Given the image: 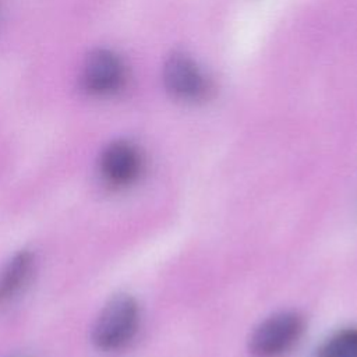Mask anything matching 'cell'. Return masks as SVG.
Segmentation results:
<instances>
[{
    "instance_id": "6",
    "label": "cell",
    "mask_w": 357,
    "mask_h": 357,
    "mask_svg": "<svg viewBox=\"0 0 357 357\" xmlns=\"http://www.w3.org/2000/svg\"><path fill=\"white\" fill-rule=\"evenodd\" d=\"M35 266L31 251L15 252L0 271V307L13 301L29 283Z\"/></svg>"
},
{
    "instance_id": "5",
    "label": "cell",
    "mask_w": 357,
    "mask_h": 357,
    "mask_svg": "<svg viewBox=\"0 0 357 357\" xmlns=\"http://www.w3.org/2000/svg\"><path fill=\"white\" fill-rule=\"evenodd\" d=\"M82 81L92 93L114 92L124 81V66L114 53L96 50L88 56L84 64Z\"/></svg>"
},
{
    "instance_id": "7",
    "label": "cell",
    "mask_w": 357,
    "mask_h": 357,
    "mask_svg": "<svg viewBox=\"0 0 357 357\" xmlns=\"http://www.w3.org/2000/svg\"><path fill=\"white\" fill-rule=\"evenodd\" d=\"M314 357H357V328L342 329L332 335Z\"/></svg>"
},
{
    "instance_id": "4",
    "label": "cell",
    "mask_w": 357,
    "mask_h": 357,
    "mask_svg": "<svg viewBox=\"0 0 357 357\" xmlns=\"http://www.w3.org/2000/svg\"><path fill=\"white\" fill-rule=\"evenodd\" d=\"M99 172L109 185H130L142 172V156L131 142L114 141L103 149L99 159Z\"/></svg>"
},
{
    "instance_id": "3",
    "label": "cell",
    "mask_w": 357,
    "mask_h": 357,
    "mask_svg": "<svg viewBox=\"0 0 357 357\" xmlns=\"http://www.w3.org/2000/svg\"><path fill=\"white\" fill-rule=\"evenodd\" d=\"M163 84L173 98L184 102L199 100L209 91V82L198 64L181 52H174L165 61Z\"/></svg>"
},
{
    "instance_id": "1",
    "label": "cell",
    "mask_w": 357,
    "mask_h": 357,
    "mask_svg": "<svg viewBox=\"0 0 357 357\" xmlns=\"http://www.w3.org/2000/svg\"><path fill=\"white\" fill-rule=\"evenodd\" d=\"M139 326V307L128 294H119L102 308L92 331V342L102 351L124 349Z\"/></svg>"
},
{
    "instance_id": "2",
    "label": "cell",
    "mask_w": 357,
    "mask_h": 357,
    "mask_svg": "<svg viewBox=\"0 0 357 357\" xmlns=\"http://www.w3.org/2000/svg\"><path fill=\"white\" fill-rule=\"evenodd\" d=\"M304 332V318L296 311H280L262 321L248 340L254 357H279L290 350Z\"/></svg>"
}]
</instances>
